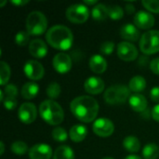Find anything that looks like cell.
I'll use <instances>...</instances> for the list:
<instances>
[{"instance_id":"1","label":"cell","mask_w":159,"mask_h":159,"mask_svg":"<svg viewBox=\"0 0 159 159\" xmlns=\"http://www.w3.org/2000/svg\"><path fill=\"white\" fill-rule=\"evenodd\" d=\"M72 114L84 123L94 121L99 113L98 102L90 96L83 95L74 99L70 104Z\"/></svg>"},{"instance_id":"2","label":"cell","mask_w":159,"mask_h":159,"mask_svg":"<svg viewBox=\"0 0 159 159\" xmlns=\"http://www.w3.org/2000/svg\"><path fill=\"white\" fill-rule=\"evenodd\" d=\"M46 39L52 48L60 50H67L73 45L74 34L67 26L54 25L47 31Z\"/></svg>"},{"instance_id":"3","label":"cell","mask_w":159,"mask_h":159,"mask_svg":"<svg viewBox=\"0 0 159 159\" xmlns=\"http://www.w3.org/2000/svg\"><path fill=\"white\" fill-rule=\"evenodd\" d=\"M39 114L44 121L52 126L60 125L64 118L61 106L52 100H45L39 105Z\"/></svg>"},{"instance_id":"4","label":"cell","mask_w":159,"mask_h":159,"mask_svg":"<svg viewBox=\"0 0 159 159\" xmlns=\"http://www.w3.org/2000/svg\"><path fill=\"white\" fill-rule=\"evenodd\" d=\"M130 89L124 85H114L108 88L103 95L104 101L111 105L122 104L129 100Z\"/></svg>"},{"instance_id":"5","label":"cell","mask_w":159,"mask_h":159,"mask_svg":"<svg viewBox=\"0 0 159 159\" xmlns=\"http://www.w3.org/2000/svg\"><path fill=\"white\" fill-rule=\"evenodd\" d=\"M48 27V20L40 11H32L26 19V30L30 35H40Z\"/></svg>"},{"instance_id":"6","label":"cell","mask_w":159,"mask_h":159,"mask_svg":"<svg viewBox=\"0 0 159 159\" xmlns=\"http://www.w3.org/2000/svg\"><path fill=\"white\" fill-rule=\"evenodd\" d=\"M140 49L146 55L159 52V31L150 30L144 33L140 39Z\"/></svg>"},{"instance_id":"7","label":"cell","mask_w":159,"mask_h":159,"mask_svg":"<svg viewBox=\"0 0 159 159\" xmlns=\"http://www.w3.org/2000/svg\"><path fill=\"white\" fill-rule=\"evenodd\" d=\"M65 15L67 20L71 22L80 24L88 20L89 17V10L84 4H74L67 7Z\"/></svg>"},{"instance_id":"8","label":"cell","mask_w":159,"mask_h":159,"mask_svg":"<svg viewBox=\"0 0 159 159\" xmlns=\"http://www.w3.org/2000/svg\"><path fill=\"white\" fill-rule=\"evenodd\" d=\"M116 53H117V56L119 57V59L124 61H132L136 60L138 57L137 48L133 44H131L128 41L120 42L117 45Z\"/></svg>"},{"instance_id":"9","label":"cell","mask_w":159,"mask_h":159,"mask_svg":"<svg viewBox=\"0 0 159 159\" xmlns=\"http://www.w3.org/2000/svg\"><path fill=\"white\" fill-rule=\"evenodd\" d=\"M92 129H93V132L97 136L106 138V137L111 136L114 133L115 126H114V123L110 119L106 117H101L94 121Z\"/></svg>"},{"instance_id":"10","label":"cell","mask_w":159,"mask_h":159,"mask_svg":"<svg viewBox=\"0 0 159 159\" xmlns=\"http://www.w3.org/2000/svg\"><path fill=\"white\" fill-rule=\"evenodd\" d=\"M23 71L25 75L31 80H39L45 75V69L43 65L34 60H30L26 61L23 67Z\"/></svg>"},{"instance_id":"11","label":"cell","mask_w":159,"mask_h":159,"mask_svg":"<svg viewBox=\"0 0 159 159\" xmlns=\"http://www.w3.org/2000/svg\"><path fill=\"white\" fill-rule=\"evenodd\" d=\"M19 119L20 122L24 124L33 123L37 116V110L34 103L32 102H24L22 103L18 111Z\"/></svg>"},{"instance_id":"12","label":"cell","mask_w":159,"mask_h":159,"mask_svg":"<svg viewBox=\"0 0 159 159\" xmlns=\"http://www.w3.org/2000/svg\"><path fill=\"white\" fill-rule=\"evenodd\" d=\"M52 65L58 73L66 74L71 70L73 61L71 57L67 53L60 52L54 56L52 60Z\"/></svg>"},{"instance_id":"13","label":"cell","mask_w":159,"mask_h":159,"mask_svg":"<svg viewBox=\"0 0 159 159\" xmlns=\"http://www.w3.org/2000/svg\"><path fill=\"white\" fill-rule=\"evenodd\" d=\"M155 17L154 15H152L150 12L147 11H138L133 18V22L134 25L139 28V29H143V30H147L152 28L155 25Z\"/></svg>"},{"instance_id":"14","label":"cell","mask_w":159,"mask_h":159,"mask_svg":"<svg viewBox=\"0 0 159 159\" xmlns=\"http://www.w3.org/2000/svg\"><path fill=\"white\" fill-rule=\"evenodd\" d=\"M52 157V149L48 144L38 143L29 150L30 159H50Z\"/></svg>"},{"instance_id":"15","label":"cell","mask_w":159,"mask_h":159,"mask_svg":"<svg viewBox=\"0 0 159 159\" xmlns=\"http://www.w3.org/2000/svg\"><path fill=\"white\" fill-rule=\"evenodd\" d=\"M104 82L98 76H90L84 83V89L86 92L91 95L100 94L104 90Z\"/></svg>"},{"instance_id":"16","label":"cell","mask_w":159,"mask_h":159,"mask_svg":"<svg viewBox=\"0 0 159 159\" xmlns=\"http://www.w3.org/2000/svg\"><path fill=\"white\" fill-rule=\"evenodd\" d=\"M29 52L30 54L37 59L44 58L48 53V47L42 39H33L29 43Z\"/></svg>"},{"instance_id":"17","label":"cell","mask_w":159,"mask_h":159,"mask_svg":"<svg viewBox=\"0 0 159 159\" xmlns=\"http://www.w3.org/2000/svg\"><path fill=\"white\" fill-rule=\"evenodd\" d=\"M120 35L123 39L127 41H131V42H136L142 37L139 28H137L134 24H131V23L124 24L121 27Z\"/></svg>"},{"instance_id":"18","label":"cell","mask_w":159,"mask_h":159,"mask_svg":"<svg viewBox=\"0 0 159 159\" xmlns=\"http://www.w3.org/2000/svg\"><path fill=\"white\" fill-rule=\"evenodd\" d=\"M89 66L90 70L95 74H102L107 68V62L105 59L99 54L93 55L89 61Z\"/></svg>"},{"instance_id":"19","label":"cell","mask_w":159,"mask_h":159,"mask_svg":"<svg viewBox=\"0 0 159 159\" xmlns=\"http://www.w3.org/2000/svg\"><path fill=\"white\" fill-rule=\"evenodd\" d=\"M129 102L132 110H134L135 112L143 113L147 109V104H148L147 100L142 94L136 93V94L131 95L129 100Z\"/></svg>"},{"instance_id":"20","label":"cell","mask_w":159,"mask_h":159,"mask_svg":"<svg viewBox=\"0 0 159 159\" xmlns=\"http://www.w3.org/2000/svg\"><path fill=\"white\" fill-rule=\"evenodd\" d=\"M88 135V129L83 125H75L69 131V136L74 143L83 142Z\"/></svg>"},{"instance_id":"21","label":"cell","mask_w":159,"mask_h":159,"mask_svg":"<svg viewBox=\"0 0 159 159\" xmlns=\"http://www.w3.org/2000/svg\"><path fill=\"white\" fill-rule=\"evenodd\" d=\"M39 92V86L34 82H27L25 83L20 90V94L22 98L25 100H32L36 97Z\"/></svg>"},{"instance_id":"22","label":"cell","mask_w":159,"mask_h":159,"mask_svg":"<svg viewBox=\"0 0 159 159\" xmlns=\"http://www.w3.org/2000/svg\"><path fill=\"white\" fill-rule=\"evenodd\" d=\"M145 88H146V80L141 75L133 76L129 83V89H130V91H133L135 93L143 91Z\"/></svg>"},{"instance_id":"23","label":"cell","mask_w":159,"mask_h":159,"mask_svg":"<svg viewBox=\"0 0 159 159\" xmlns=\"http://www.w3.org/2000/svg\"><path fill=\"white\" fill-rule=\"evenodd\" d=\"M53 159H75V153L70 146L61 145L55 150Z\"/></svg>"},{"instance_id":"24","label":"cell","mask_w":159,"mask_h":159,"mask_svg":"<svg viewBox=\"0 0 159 159\" xmlns=\"http://www.w3.org/2000/svg\"><path fill=\"white\" fill-rule=\"evenodd\" d=\"M123 146L129 153H137L141 149V143L135 136H128L123 141Z\"/></svg>"},{"instance_id":"25","label":"cell","mask_w":159,"mask_h":159,"mask_svg":"<svg viewBox=\"0 0 159 159\" xmlns=\"http://www.w3.org/2000/svg\"><path fill=\"white\" fill-rule=\"evenodd\" d=\"M91 16L97 21L104 20L108 17V7L103 4H97L91 10Z\"/></svg>"},{"instance_id":"26","label":"cell","mask_w":159,"mask_h":159,"mask_svg":"<svg viewBox=\"0 0 159 159\" xmlns=\"http://www.w3.org/2000/svg\"><path fill=\"white\" fill-rule=\"evenodd\" d=\"M143 157L144 159H157L159 157L158 145L148 143L143 149Z\"/></svg>"},{"instance_id":"27","label":"cell","mask_w":159,"mask_h":159,"mask_svg":"<svg viewBox=\"0 0 159 159\" xmlns=\"http://www.w3.org/2000/svg\"><path fill=\"white\" fill-rule=\"evenodd\" d=\"M10 77V67L9 65L2 61L0 62V85L6 86L7 85V81Z\"/></svg>"},{"instance_id":"28","label":"cell","mask_w":159,"mask_h":159,"mask_svg":"<svg viewBox=\"0 0 159 159\" xmlns=\"http://www.w3.org/2000/svg\"><path fill=\"white\" fill-rule=\"evenodd\" d=\"M51 136L54 141L59 143H64L68 138L67 131L61 127H55L51 132Z\"/></svg>"},{"instance_id":"29","label":"cell","mask_w":159,"mask_h":159,"mask_svg":"<svg viewBox=\"0 0 159 159\" xmlns=\"http://www.w3.org/2000/svg\"><path fill=\"white\" fill-rule=\"evenodd\" d=\"M124 16V10L120 6L113 5L108 7V17L112 20H120Z\"/></svg>"},{"instance_id":"30","label":"cell","mask_w":159,"mask_h":159,"mask_svg":"<svg viewBox=\"0 0 159 159\" xmlns=\"http://www.w3.org/2000/svg\"><path fill=\"white\" fill-rule=\"evenodd\" d=\"M61 86L57 82H52L47 88V95L49 97V100H56L61 94Z\"/></svg>"},{"instance_id":"31","label":"cell","mask_w":159,"mask_h":159,"mask_svg":"<svg viewBox=\"0 0 159 159\" xmlns=\"http://www.w3.org/2000/svg\"><path fill=\"white\" fill-rule=\"evenodd\" d=\"M28 150V145L22 141H16L11 144V151L18 156L24 155Z\"/></svg>"},{"instance_id":"32","label":"cell","mask_w":159,"mask_h":159,"mask_svg":"<svg viewBox=\"0 0 159 159\" xmlns=\"http://www.w3.org/2000/svg\"><path fill=\"white\" fill-rule=\"evenodd\" d=\"M29 36L30 34L27 31H20L15 35V43L20 47H23L29 43Z\"/></svg>"},{"instance_id":"33","label":"cell","mask_w":159,"mask_h":159,"mask_svg":"<svg viewBox=\"0 0 159 159\" xmlns=\"http://www.w3.org/2000/svg\"><path fill=\"white\" fill-rule=\"evenodd\" d=\"M143 7L151 12L159 13V0H143Z\"/></svg>"},{"instance_id":"34","label":"cell","mask_w":159,"mask_h":159,"mask_svg":"<svg viewBox=\"0 0 159 159\" xmlns=\"http://www.w3.org/2000/svg\"><path fill=\"white\" fill-rule=\"evenodd\" d=\"M3 91H4L5 97H7V98H15L16 99V97L18 96V89L13 84L6 85Z\"/></svg>"},{"instance_id":"35","label":"cell","mask_w":159,"mask_h":159,"mask_svg":"<svg viewBox=\"0 0 159 159\" xmlns=\"http://www.w3.org/2000/svg\"><path fill=\"white\" fill-rule=\"evenodd\" d=\"M114 49H115V44L114 42H111V41L103 42L100 47L101 52L104 55H111L114 52Z\"/></svg>"},{"instance_id":"36","label":"cell","mask_w":159,"mask_h":159,"mask_svg":"<svg viewBox=\"0 0 159 159\" xmlns=\"http://www.w3.org/2000/svg\"><path fill=\"white\" fill-rule=\"evenodd\" d=\"M3 103H4V106L7 110H13L17 106V100L15 98L5 97Z\"/></svg>"},{"instance_id":"37","label":"cell","mask_w":159,"mask_h":159,"mask_svg":"<svg viewBox=\"0 0 159 159\" xmlns=\"http://www.w3.org/2000/svg\"><path fill=\"white\" fill-rule=\"evenodd\" d=\"M150 69L155 74L159 75V58L153 59L150 62Z\"/></svg>"},{"instance_id":"38","label":"cell","mask_w":159,"mask_h":159,"mask_svg":"<svg viewBox=\"0 0 159 159\" xmlns=\"http://www.w3.org/2000/svg\"><path fill=\"white\" fill-rule=\"evenodd\" d=\"M150 97H151L152 101H154L156 102H159V87H154L151 89Z\"/></svg>"},{"instance_id":"39","label":"cell","mask_w":159,"mask_h":159,"mask_svg":"<svg viewBox=\"0 0 159 159\" xmlns=\"http://www.w3.org/2000/svg\"><path fill=\"white\" fill-rule=\"evenodd\" d=\"M151 115H152V117L154 120L159 122V104H157L156 106H154V108L151 112Z\"/></svg>"},{"instance_id":"40","label":"cell","mask_w":159,"mask_h":159,"mask_svg":"<svg viewBox=\"0 0 159 159\" xmlns=\"http://www.w3.org/2000/svg\"><path fill=\"white\" fill-rule=\"evenodd\" d=\"M27 3H29V1H27V0H12L11 1V4H13V5H15V6H17V7H20V6H24V5H26Z\"/></svg>"},{"instance_id":"41","label":"cell","mask_w":159,"mask_h":159,"mask_svg":"<svg viewBox=\"0 0 159 159\" xmlns=\"http://www.w3.org/2000/svg\"><path fill=\"white\" fill-rule=\"evenodd\" d=\"M126 10L129 14H132L135 11V7L132 4H127L126 5Z\"/></svg>"},{"instance_id":"42","label":"cell","mask_w":159,"mask_h":159,"mask_svg":"<svg viewBox=\"0 0 159 159\" xmlns=\"http://www.w3.org/2000/svg\"><path fill=\"white\" fill-rule=\"evenodd\" d=\"M98 4V1L97 0H94V1H84V5H89V6H93V5H97Z\"/></svg>"},{"instance_id":"43","label":"cell","mask_w":159,"mask_h":159,"mask_svg":"<svg viewBox=\"0 0 159 159\" xmlns=\"http://www.w3.org/2000/svg\"><path fill=\"white\" fill-rule=\"evenodd\" d=\"M125 159H142V157H140L139 156H136V155H129Z\"/></svg>"},{"instance_id":"44","label":"cell","mask_w":159,"mask_h":159,"mask_svg":"<svg viewBox=\"0 0 159 159\" xmlns=\"http://www.w3.org/2000/svg\"><path fill=\"white\" fill-rule=\"evenodd\" d=\"M0 146H1V149H0V155L2 156L5 152V145H4V143L3 142H0Z\"/></svg>"},{"instance_id":"45","label":"cell","mask_w":159,"mask_h":159,"mask_svg":"<svg viewBox=\"0 0 159 159\" xmlns=\"http://www.w3.org/2000/svg\"><path fill=\"white\" fill-rule=\"evenodd\" d=\"M6 3H7V1H3V2H1V3H0V7H3V6L6 4Z\"/></svg>"},{"instance_id":"46","label":"cell","mask_w":159,"mask_h":159,"mask_svg":"<svg viewBox=\"0 0 159 159\" xmlns=\"http://www.w3.org/2000/svg\"><path fill=\"white\" fill-rule=\"evenodd\" d=\"M102 159H114V158H112V157H104V158H102Z\"/></svg>"}]
</instances>
